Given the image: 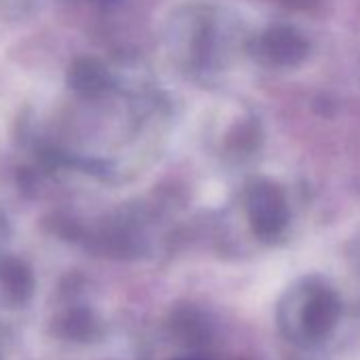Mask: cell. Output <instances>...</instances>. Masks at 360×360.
<instances>
[{"label":"cell","instance_id":"cell-1","mask_svg":"<svg viewBox=\"0 0 360 360\" xmlns=\"http://www.w3.org/2000/svg\"><path fill=\"white\" fill-rule=\"evenodd\" d=\"M339 318V297L333 288L314 280L292 286L278 305V328L299 347H316L324 343L337 328Z\"/></svg>","mask_w":360,"mask_h":360},{"label":"cell","instance_id":"cell-2","mask_svg":"<svg viewBox=\"0 0 360 360\" xmlns=\"http://www.w3.org/2000/svg\"><path fill=\"white\" fill-rule=\"evenodd\" d=\"M185 360H187V358H185Z\"/></svg>","mask_w":360,"mask_h":360}]
</instances>
